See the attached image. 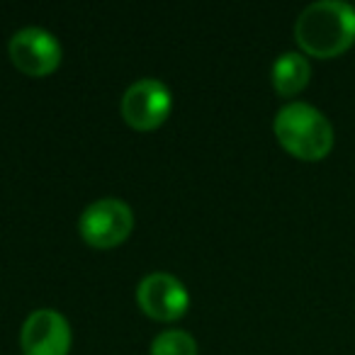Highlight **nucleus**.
Returning a JSON list of instances; mask_svg holds the SVG:
<instances>
[{"instance_id":"f03ea898","label":"nucleus","mask_w":355,"mask_h":355,"mask_svg":"<svg viewBox=\"0 0 355 355\" xmlns=\"http://www.w3.org/2000/svg\"><path fill=\"white\" fill-rule=\"evenodd\" d=\"M272 132L280 146L300 161H321L334 148V124L309 103H287L272 119Z\"/></svg>"},{"instance_id":"39448f33","label":"nucleus","mask_w":355,"mask_h":355,"mask_svg":"<svg viewBox=\"0 0 355 355\" xmlns=\"http://www.w3.org/2000/svg\"><path fill=\"white\" fill-rule=\"evenodd\" d=\"M8 54L17 71L32 78L54 73L61 64V44L44 27H22L10 37Z\"/></svg>"},{"instance_id":"1a4fd4ad","label":"nucleus","mask_w":355,"mask_h":355,"mask_svg":"<svg viewBox=\"0 0 355 355\" xmlns=\"http://www.w3.org/2000/svg\"><path fill=\"white\" fill-rule=\"evenodd\" d=\"M151 355H198V340L180 329L161 331L151 340Z\"/></svg>"},{"instance_id":"20e7f679","label":"nucleus","mask_w":355,"mask_h":355,"mask_svg":"<svg viewBox=\"0 0 355 355\" xmlns=\"http://www.w3.org/2000/svg\"><path fill=\"white\" fill-rule=\"evenodd\" d=\"M173 110V95L158 78H141L122 95V117L137 132L158 129Z\"/></svg>"},{"instance_id":"0eeeda50","label":"nucleus","mask_w":355,"mask_h":355,"mask_svg":"<svg viewBox=\"0 0 355 355\" xmlns=\"http://www.w3.org/2000/svg\"><path fill=\"white\" fill-rule=\"evenodd\" d=\"M71 324L56 309H37L25 319L20 331L22 355H69Z\"/></svg>"},{"instance_id":"7ed1b4c3","label":"nucleus","mask_w":355,"mask_h":355,"mask_svg":"<svg viewBox=\"0 0 355 355\" xmlns=\"http://www.w3.org/2000/svg\"><path fill=\"white\" fill-rule=\"evenodd\" d=\"M134 232V212L124 200L103 198L90 202L78 217V234L88 246L107 251L129 239Z\"/></svg>"},{"instance_id":"6e6552de","label":"nucleus","mask_w":355,"mask_h":355,"mask_svg":"<svg viewBox=\"0 0 355 355\" xmlns=\"http://www.w3.org/2000/svg\"><path fill=\"white\" fill-rule=\"evenodd\" d=\"M311 64L302 51H285L275 59L270 69L272 88L282 98H295L309 85Z\"/></svg>"},{"instance_id":"423d86ee","label":"nucleus","mask_w":355,"mask_h":355,"mask_svg":"<svg viewBox=\"0 0 355 355\" xmlns=\"http://www.w3.org/2000/svg\"><path fill=\"white\" fill-rule=\"evenodd\" d=\"M137 302L148 319L171 324L185 316L190 295L188 287L171 272H148L137 287Z\"/></svg>"},{"instance_id":"f257e3e1","label":"nucleus","mask_w":355,"mask_h":355,"mask_svg":"<svg viewBox=\"0 0 355 355\" xmlns=\"http://www.w3.org/2000/svg\"><path fill=\"white\" fill-rule=\"evenodd\" d=\"M295 42L302 54L334 59L355 44V6L345 0H316L300 12Z\"/></svg>"}]
</instances>
